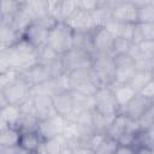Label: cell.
Listing matches in <instances>:
<instances>
[{
  "label": "cell",
  "mask_w": 154,
  "mask_h": 154,
  "mask_svg": "<svg viewBox=\"0 0 154 154\" xmlns=\"http://www.w3.org/2000/svg\"><path fill=\"white\" fill-rule=\"evenodd\" d=\"M20 38H22V36L19 34H17L8 23L4 22L1 24V26H0V46L2 48L7 49V48L12 47Z\"/></svg>",
  "instance_id": "cell-28"
},
{
  "label": "cell",
  "mask_w": 154,
  "mask_h": 154,
  "mask_svg": "<svg viewBox=\"0 0 154 154\" xmlns=\"http://www.w3.org/2000/svg\"><path fill=\"white\" fill-rule=\"evenodd\" d=\"M35 116L38 120H43L55 116L52 97L49 96H32Z\"/></svg>",
  "instance_id": "cell-21"
},
{
  "label": "cell",
  "mask_w": 154,
  "mask_h": 154,
  "mask_svg": "<svg viewBox=\"0 0 154 154\" xmlns=\"http://www.w3.org/2000/svg\"><path fill=\"white\" fill-rule=\"evenodd\" d=\"M22 1H13V0H4L0 1V17L4 22L8 23L13 18V16L19 11Z\"/></svg>",
  "instance_id": "cell-32"
},
{
  "label": "cell",
  "mask_w": 154,
  "mask_h": 154,
  "mask_svg": "<svg viewBox=\"0 0 154 154\" xmlns=\"http://www.w3.org/2000/svg\"><path fill=\"white\" fill-rule=\"evenodd\" d=\"M19 130L14 126H6L0 130V147H16L19 141Z\"/></svg>",
  "instance_id": "cell-29"
},
{
  "label": "cell",
  "mask_w": 154,
  "mask_h": 154,
  "mask_svg": "<svg viewBox=\"0 0 154 154\" xmlns=\"http://www.w3.org/2000/svg\"><path fill=\"white\" fill-rule=\"evenodd\" d=\"M94 97V111L105 116H116L119 112L118 105L116 102L113 90L109 85H102L97 88Z\"/></svg>",
  "instance_id": "cell-5"
},
{
  "label": "cell",
  "mask_w": 154,
  "mask_h": 154,
  "mask_svg": "<svg viewBox=\"0 0 154 154\" xmlns=\"http://www.w3.org/2000/svg\"><path fill=\"white\" fill-rule=\"evenodd\" d=\"M136 46L142 59H154V41H142Z\"/></svg>",
  "instance_id": "cell-39"
},
{
  "label": "cell",
  "mask_w": 154,
  "mask_h": 154,
  "mask_svg": "<svg viewBox=\"0 0 154 154\" xmlns=\"http://www.w3.org/2000/svg\"><path fill=\"white\" fill-rule=\"evenodd\" d=\"M14 154H31V153L28 152V150H25V149H23V148L19 147V146H16V148H14Z\"/></svg>",
  "instance_id": "cell-47"
},
{
  "label": "cell",
  "mask_w": 154,
  "mask_h": 154,
  "mask_svg": "<svg viewBox=\"0 0 154 154\" xmlns=\"http://www.w3.org/2000/svg\"><path fill=\"white\" fill-rule=\"evenodd\" d=\"M52 102L55 114L63 117L64 119L69 118L73 113V99L71 90L55 94L52 96Z\"/></svg>",
  "instance_id": "cell-16"
},
{
  "label": "cell",
  "mask_w": 154,
  "mask_h": 154,
  "mask_svg": "<svg viewBox=\"0 0 154 154\" xmlns=\"http://www.w3.org/2000/svg\"><path fill=\"white\" fill-rule=\"evenodd\" d=\"M20 77L26 83H29L31 87L51 79V75H49L47 66H42L38 64L34 65L32 67H30L29 70H26L24 72H20Z\"/></svg>",
  "instance_id": "cell-19"
},
{
  "label": "cell",
  "mask_w": 154,
  "mask_h": 154,
  "mask_svg": "<svg viewBox=\"0 0 154 154\" xmlns=\"http://www.w3.org/2000/svg\"><path fill=\"white\" fill-rule=\"evenodd\" d=\"M117 146H118L117 141H114V140H112V138L106 136L103 142L100 144V147L94 153H96V154H113L116 148H117Z\"/></svg>",
  "instance_id": "cell-41"
},
{
  "label": "cell",
  "mask_w": 154,
  "mask_h": 154,
  "mask_svg": "<svg viewBox=\"0 0 154 154\" xmlns=\"http://www.w3.org/2000/svg\"><path fill=\"white\" fill-rule=\"evenodd\" d=\"M137 154H153V148H140L137 149Z\"/></svg>",
  "instance_id": "cell-46"
},
{
  "label": "cell",
  "mask_w": 154,
  "mask_h": 154,
  "mask_svg": "<svg viewBox=\"0 0 154 154\" xmlns=\"http://www.w3.org/2000/svg\"><path fill=\"white\" fill-rule=\"evenodd\" d=\"M61 63L65 72L69 73L76 69L91 67V55L83 51L71 48L66 53L61 54Z\"/></svg>",
  "instance_id": "cell-8"
},
{
  "label": "cell",
  "mask_w": 154,
  "mask_h": 154,
  "mask_svg": "<svg viewBox=\"0 0 154 154\" xmlns=\"http://www.w3.org/2000/svg\"><path fill=\"white\" fill-rule=\"evenodd\" d=\"M142 41H154V23H136L134 25L131 42L137 45Z\"/></svg>",
  "instance_id": "cell-23"
},
{
  "label": "cell",
  "mask_w": 154,
  "mask_h": 154,
  "mask_svg": "<svg viewBox=\"0 0 154 154\" xmlns=\"http://www.w3.org/2000/svg\"><path fill=\"white\" fill-rule=\"evenodd\" d=\"M31 154H41L40 152H36V153H31Z\"/></svg>",
  "instance_id": "cell-49"
},
{
  "label": "cell",
  "mask_w": 154,
  "mask_h": 154,
  "mask_svg": "<svg viewBox=\"0 0 154 154\" xmlns=\"http://www.w3.org/2000/svg\"><path fill=\"white\" fill-rule=\"evenodd\" d=\"M114 117L116 116H105V114L97 113L96 111H93V130H94V132L106 134V131L109 128Z\"/></svg>",
  "instance_id": "cell-34"
},
{
  "label": "cell",
  "mask_w": 154,
  "mask_h": 154,
  "mask_svg": "<svg viewBox=\"0 0 154 154\" xmlns=\"http://www.w3.org/2000/svg\"><path fill=\"white\" fill-rule=\"evenodd\" d=\"M138 94L142 95V96L146 97V99L153 100V97H154V81L152 79L150 82H148Z\"/></svg>",
  "instance_id": "cell-44"
},
{
  "label": "cell",
  "mask_w": 154,
  "mask_h": 154,
  "mask_svg": "<svg viewBox=\"0 0 154 154\" xmlns=\"http://www.w3.org/2000/svg\"><path fill=\"white\" fill-rule=\"evenodd\" d=\"M91 70L94 71L99 84L111 85L113 82L114 65L113 58L108 54H97L91 58Z\"/></svg>",
  "instance_id": "cell-4"
},
{
  "label": "cell",
  "mask_w": 154,
  "mask_h": 154,
  "mask_svg": "<svg viewBox=\"0 0 154 154\" xmlns=\"http://www.w3.org/2000/svg\"><path fill=\"white\" fill-rule=\"evenodd\" d=\"M73 31L63 22L57 23L49 31L47 45L58 54H64L72 48Z\"/></svg>",
  "instance_id": "cell-3"
},
{
  "label": "cell",
  "mask_w": 154,
  "mask_h": 154,
  "mask_svg": "<svg viewBox=\"0 0 154 154\" xmlns=\"http://www.w3.org/2000/svg\"><path fill=\"white\" fill-rule=\"evenodd\" d=\"M19 77H20V73L12 67H8V69L1 71L0 72V90L1 91L5 90L7 87L13 84Z\"/></svg>",
  "instance_id": "cell-36"
},
{
  "label": "cell",
  "mask_w": 154,
  "mask_h": 154,
  "mask_svg": "<svg viewBox=\"0 0 154 154\" xmlns=\"http://www.w3.org/2000/svg\"><path fill=\"white\" fill-rule=\"evenodd\" d=\"M6 105H7V102H6V99H5L4 94H2V91L0 90V109H1L2 107H5Z\"/></svg>",
  "instance_id": "cell-48"
},
{
  "label": "cell",
  "mask_w": 154,
  "mask_h": 154,
  "mask_svg": "<svg viewBox=\"0 0 154 154\" xmlns=\"http://www.w3.org/2000/svg\"><path fill=\"white\" fill-rule=\"evenodd\" d=\"M152 106H153V100L146 99V97H143L142 95L136 94V95L130 100V102H129L125 107H123L118 113H123V114H125L128 118L134 119V120H137V119H138L147 109H149Z\"/></svg>",
  "instance_id": "cell-14"
},
{
  "label": "cell",
  "mask_w": 154,
  "mask_h": 154,
  "mask_svg": "<svg viewBox=\"0 0 154 154\" xmlns=\"http://www.w3.org/2000/svg\"><path fill=\"white\" fill-rule=\"evenodd\" d=\"M135 71H142V72H153L154 61L153 59H140L134 61Z\"/></svg>",
  "instance_id": "cell-42"
},
{
  "label": "cell",
  "mask_w": 154,
  "mask_h": 154,
  "mask_svg": "<svg viewBox=\"0 0 154 154\" xmlns=\"http://www.w3.org/2000/svg\"><path fill=\"white\" fill-rule=\"evenodd\" d=\"M67 75H69V79H70L71 90L93 96L95 94V91L97 90V88L101 87L99 84L96 76H95L94 71L91 70V67L76 69V70L69 72Z\"/></svg>",
  "instance_id": "cell-2"
},
{
  "label": "cell",
  "mask_w": 154,
  "mask_h": 154,
  "mask_svg": "<svg viewBox=\"0 0 154 154\" xmlns=\"http://www.w3.org/2000/svg\"><path fill=\"white\" fill-rule=\"evenodd\" d=\"M96 5H97V1H94V0H76V6L88 12L94 11Z\"/></svg>",
  "instance_id": "cell-43"
},
{
  "label": "cell",
  "mask_w": 154,
  "mask_h": 154,
  "mask_svg": "<svg viewBox=\"0 0 154 154\" xmlns=\"http://www.w3.org/2000/svg\"><path fill=\"white\" fill-rule=\"evenodd\" d=\"M48 31L46 28L41 26L40 24L32 22L28 28L26 30L24 31L23 34V38L25 41H28L34 48L38 49L41 48L42 46L47 45V38H48Z\"/></svg>",
  "instance_id": "cell-17"
},
{
  "label": "cell",
  "mask_w": 154,
  "mask_h": 154,
  "mask_svg": "<svg viewBox=\"0 0 154 154\" xmlns=\"http://www.w3.org/2000/svg\"><path fill=\"white\" fill-rule=\"evenodd\" d=\"M30 89L31 85L26 83L22 77H19L13 84L2 90V94L8 105H20L30 96Z\"/></svg>",
  "instance_id": "cell-9"
},
{
  "label": "cell",
  "mask_w": 154,
  "mask_h": 154,
  "mask_svg": "<svg viewBox=\"0 0 154 154\" xmlns=\"http://www.w3.org/2000/svg\"><path fill=\"white\" fill-rule=\"evenodd\" d=\"M72 99H73V113L77 114L81 112L94 111V97L90 95H85L75 90H71Z\"/></svg>",
  "instance_id": "cell-27"
},
{
  "label": "cell",
  "mask_w": 154,
  "mask_h": 154,
  "mask_svg": "<svg viewBox=\"0 0 154 154\" xmlns=\"http://www.w3.org/2000/svg\"><path fill=\"white\" fill-rule=\"evenodd\" d=\"M76 8V0H47V13L58 23H64Z\"/></svg>",
  "instance_id": "cell-10"
},
{
  "label": "cell",
  "mask_w": 154,
  "mask_h": 154,
  "mask_svg": "<svg viewBox=\"0 0 154 154\" xmlns=\"http://www.w3.org/2000/svg\"><path fill=\"white\" fill-rule=\"evenodd\" d=\"M132 42L123 38V37H118L114 38L113 45H112V49H111V57H117V55H123V54H128L130 47H131Z\"/></svg>",
  "instance_id": "cell-37"
},
{
  "label": "cell",
  "mask_w": 154,
  "mask_h": 154,
  "mask_svg": "<svg viewBox=\"0 0 154 154\" xmlns=\"http://www.w3.org/2000/svg\"><path fill=\"white\" fill-rule=\"evenodd\" d=\"M113 154H137V149L132 146H122L118 144Z\"/></svg>",
  "instance_id": "cell-45"
},
{
  "label": "cell",
  "mask_w": 154,
  "mask_h": 154,
  "mask_svg": "<svg viewBox=\"0 0 154 154\" xmlns=\"http://www.w3.org/2000/svg\"><path fill=\"white\" fill-rule=\"evenodd\" d=\"M117 1H97L94 11H91V17L96 28L103 26L109 19H112V10Z\"/></svg>",
  "instance_id": "cell-18"
},
{
  "label": "cell",
  "mask_w": 154,
  "mask_h": 154,
  "mask_svg": "<svg viewBox=\"0 0 154 154\" xmlns=\"http://www.w3.org/2000/svg\"><path fill=\"white\" fill-rule=\"evenodd\" d=\"M153 79V72H142V71H135L131 79L129 81V85L132 88V90L138 94L143 87Z\"/></svg>",
  "instance_id": "cell-33"
},
{
  "label": "cell",
  "mask_w": 154,
  "mask_h": 154,
  "mask_svg": "<svg viewBox=\"0 0 154 154\" xmlns=\"http://www.w3.org/2000/svg\"><path fill=\"white\" fill-rule=\"evenodd\" d=\"M6 59L10 67L17 70L19 73L24 72L37 64L36 48L22 37L16 45L6 49Z\"/></svg>",
  "instance_id": "cell-1"
},
{
  "label": "cell",
  "mask_w": 154,
  "mask_h": 154,
  "mask_svg": "<svg viewBox=\"0 0 154 154\" xmlns=\"http://www.w3.org/2000/svg\"><path fill=\"white\" fill-rule=\"evenodd\" d=\"M75 147L67 142L61 135L46 140L42 143L41 149L38 150L41 154H72Z\"/></svg>",
  "instance_id": "cell-15"
},
{
  "label": "cell",
  "mask_w": 154,
  "mask_h": 154,
  "mask_svg": "<svg viewBox=\"0 0 154 154\" xmlns=\"http://www.w3.org/2000/svg\"><path fill=\"white\" fill-rule=\"evenodd\" d=\"M64 122L65 119L58 114L40 120L38 122V128H37V134L40 135V137L46 141L53 137H57L59 135H61L63 131V126H64Z\"/></svg>",
  "instance_id": "cell-12"
},
{
  "label": "cell",
  "mask_w": 154,
  "mask_h": 154,
  "mask_svg": "<svg viewBox=\"0 0 154 154\" xmlns=\"http://www.w3.org/2000/svg\"><path fill=\"white\" fill-rule=\"evenodd\" d=\"M112 19L124 24H136L137 7L132 1H117L112 10Z\"/></svg>",
  "instance_id": "cell-11"
},
{
  "label": "cell",
  "mask_w": 154,
  "mask_h": 154,
  "mask_svg": "<svg viewBox=\"0 0 154 154\" xmlns=\"http://www.w3.org/2000/svg\"><path fill=\"white\" fill-rule=\"evenodd\" d=\"M103 28L107 30V32H108L113 38H118V37H122V36H123L125 24H124V23H120V22H117V20H114V19H109V20L103 25Z\"/></svg>",
  "instance_id": "cell-38"
},
{
  "label": "cell",
  "mask_w": 154,
  "mask_h": 154,
  "mask_svg": "<svg viewBox=\"0 0 154 154\" xmlns=\"http://www.w3.org/2000/svg\"><path fill=\"white\" fill-rule=\"evenodd\" d=\"M31 23H32V19H31L22 8H19V11H18V12L13 16V18L11 19L10 25L12 26V29H13L17 34H19L20 36H23L24 31L26 30V28H28Z\"/></svg>",
  "instance_id": "cell-30"
},
{
  "label": "cell",
  "mask_w": 154,
  "mask_h": 154,
  "mask_svg": "<svg viewBox=\"0 0 154 154\" xmlns=\"http://www.w3.org/2000/svg\"><path fill=\"white\" fill-rule=\"evenodd\" d=\"M113 90V95L116 99V102L118 105L119 111L125 107L130 100L136 95V93L132 90V88L129 84H123V85H109Z\"/></svg>",
  "instance_id": "cell-26"
},
{
  "label": "cell",
  "mask_w": 154,
  "mask_h": 154,
  "mask_svg": "<svg viewBox=\"0 0 154 154\" xmlns=\"http://www.w3.org/2000/svg\"><path fill=\"white\" fill-rule=\"evenodd\" d=\"M137 123L141 129H149L154 125V106H152L149 109H147L138 119Z\"/></svg>",
  "instance_id": "cell-40"
},
{
  "label": "cell",
  "mask_w": 154,
  "mask_h": 154,
  "mask_svg": "<svg viewBox=\"0 0 154 154\" xmlns=\"http://www.w3.org/2000/svg\"><path fill=\"white\" fill-rule=\"evenodd\" d=\"M73 32H91L96 26L94 24L91 13L81 8H76L75 12L64 22Z\"/></svg>",
  "instance_id": "cell-7"
},
{
  "label": "cell",
  "mask_w": 154,
  "mask_h": 154,
  "mask_svg": "<svg viewBox=\"0 0 154 154\" xmlns=\"http://www.w3.org/2000/svg\"><path fill=\"white\" fill-rule=\"evenodd\" d=\"M129 124H130V118H128L123 113H117L109 128L106 131V136L114 141H118L122 135L129 131Z\"/></svg>",
  "instance_id": "cell-20"
},
{
  "label": "cell",
  "mask_w": 154,
  "mask_h": 154,
  "mask_svg": "<svg viewBox=\"0 0 154 154\" xmlns=\"http://www.w3.org/2000/svg\"><path fill=\"white\" fill-rule=\"evenodd\" d=\"M113 65H114V73H113V82L111 85L128 84L135 72L132 59L128 54L117 55L113 57Z\"/></svg>",
  "instance_id": "cell-6"
},
{
  "label": "cell",
  "mask_w": 154,
  "mask_h": 154,
  "mask_svg": "<svg viewBox=\"0 0 154 154\" xmlns=\"http://www.w3.org/2000/svg\"><path fill=\"white\" fill-rule=\"evenodd\" d=\"M42 143L43 140L40 137L37 132H20L19 135L18 146L30 153L38 152L42 147Z\"/></svg>",
  "instance_id": "cell-22"
},
{
  "label": "cell",
  "mask_w": 154,
  "mask_h": 154,
  "mask_svg": "<svg viewBox=\"0 0 154 154\" xmlns=\"http://www.w3.org/2000/svg\"><path fill=\"white\" fill-rule=\"evenodd\" d=\"M113 41H114V38L107 32V30L103 26L95 28L91 32V42H93L94 55H97V54H108V55H111V49H112Z\"/></svg>",
  "instance_id": "cell-13"
},
{
  "label": "cell",
  "mask_w": 154,
  "mask_h": 154,
  "mask_svg": "<svg viewBox=\"0 0 154 154\" xmlns=\"http://www.w3.org/2000/svg\"><path fill=\"white\" fill-rule=\"evenodd\" d=\"M20 8L32 19H37L38 17L47 13V0H32V1H22Z\"/></svg>",
  "instance_id": "cell-25"
},
{
  "label": "cell",
  "mask_w": 154,
  "mask_h": 154,
  "mask_svg": "<svg viewBox=\"0 0 154 154\" xmlns=\"http://www.w3.org/2000/svg\"><path fill=\"white\" fill-rule=\"evenodd\" d=\"M60 54H58L54 49H52L48 45L42 46L41 48L36 49V58H37V64L42 66H49L52 63H54Z\"/></svg>",
  "instance_id": "cell-31"
},
{
  "label": "cell",
  "mask_w": 154,
  "mask_h": 154,
  "mask_svg": "<svg viewBox=\"0 0 154 154\" xmlns=\"http://www.w3.org/2000/svg\"><path fill=\"white\" fill-rule=\"evenodd\" d=\"M137 7V23H154V1L140 0L132 1Z\"/></svg>",
  "instance_id": "cell-24"
},
{
  "label": "cell",
  "mask_w": 154,
  "mask_h": 154,
  "mask_svg": "<svg viewBox=\"0 0 154 154\" xmlns=\"http://www.w3.org/2000/svg\"><path fill=\"white\" fill-rule=\"evenodd\" d=\"M38 122L35 116H20L16 128L19 132H37Z\"/></svg>",
  "instance_id": "cell-35"
}]
</instances>
